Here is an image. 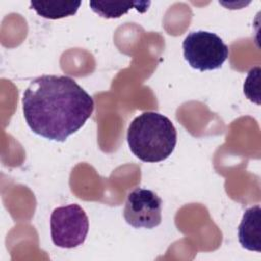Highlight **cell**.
<instances>
[{
    "mask_svg": "<svg viewBox=\"0 0 261 261\" xmlns=\"http://www.w3.org/2000/svg\"><path fill=\"white\" fill-rule=\"evenodd\" d=\"M22 110L30 128L46 139L64 142L91 117L93 98L65 75H41L22 96Z\"/></svg>",
    "mask_w": 261,
    "mask_h": 261,
    "instance_id": "1",
    "label": "cell"
},
{
    "mask_svg": "<svg viewBox=\"0 0 261 261\" xmlns=\"http://www.w3.org/2000/svg\"><path fill=\"white\" fill-rule=\"evenodd\" d=\"M127 144L133 154L144 162H160L173 152L177 133L163 114L147 111L137 116L127 129Z\"/></svg>",
    "mask_w": 261,
    "mask_h": 261,
    "instance_id": "2",
    "label": "cell"
},
{
    "mask_svg": "<svg viewBox=\"0 0 261 261\" xmlns=\"http://www.w3.org/2000/svg\"><path fill=\"white\" fill-rule=\"evenodd\" d=\"M184 57L188 63L200 71L220 68L228 57V47L214 33L195 31L182 42Z\"/></svg>",
    "mask_w": 261,
    "mask_h": 261,
    "instance_id": "3",
    "label": "cell"
},
{
    "mask_svg": "<svg viewBox=\"0 0 261 261\" xmlns=\"http://www.w3.org/2000/svg\"><path fill=\"white\" fill-rule=\"evenodd\" d=\"M50 228L55 246L72 249L85 242L89 231V219L77 204L60 206L51 213Z\"/></svg>",
    "mask_w": 261,
    "mask_h": 261,
    "instance_id": "4",
    "label": "cell"
},
{
    "mask_svg": "<svg viewBox=\"0 0 261 261\" xmlns=\"http://www.w3.org/2000/svg\"><path fill=\"white\" fill-rule=\"evenodd\" d=\"M162 200L151 190L137 188L126 197L123 209L125 221L135 228H154L161 223Z\"/></svg>",
    "mask_w": 261,
    "mask_h": 261,
    "instance_id": "5",
    "label": "cell"
},
{
    "mask_svg": "<svg viewBox=\"0 0 261 261\" xmlns=\"http://www.w3.org/2000/svg\"><path fill=\"white\" fill-rule=\"evenodd\" d=\"M261 209L259 205L247 209L239 225V242L243 248L261 252Z\"/></svg>",
    "mask_w": 261,
    "mask_h": 261,
    "instance_id": "6",
    "label": "cell"
},
{
    "mask_svg": "<svg viewBox=\"0 0 261 261\" xmlns=\"http://www.w3.org/2000/svg\"><path fill=\"white\" fill-rule=\"evenodd\" d=\"M81 1H31L30 7L34 9L38 15L47 19H60L71 16L76 13L80 8Z\"/></svg>",
    "mask_w": 261,
    "mask_h": 261,
    "instance_id": "7",
    "label": "cell"
},
{
    "mask_svg": "<svg viewBox=\"0 0 261 261\" xmlns=\"http://www.w3.org/2000/svg\"><path fill=\"white\" fill-rule=\"evenodd\" d=\"M91 9L104 18H118L121 15L127 13L132 8L137 9L139 12H145L148 10L150 1H119V2H107V1H90Z\"/></svg>",
    "mask_w": 261,
    "mask_h": 261,
    "instance_id": "8",
    "label": "cell"
}]
</instances>
